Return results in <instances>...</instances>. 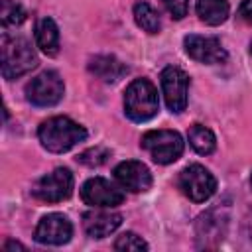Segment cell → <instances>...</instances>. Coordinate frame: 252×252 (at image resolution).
I'll return each instance as SVG.
<instances>
[{"instance_id":"10","label":"cell","mask_w":252,"mask_h":252,"mask_svg":"<svg viewBox=\"0 0 252 252\" xmlns=\"http://www.w3.org/2000/svg\"><path fill=\"white\" fill-rule=\"evenodd\" d=\"M73 236V224L71 220L61 215V213H49L45 217L39 219L33 238L39 244H47V246H61L67 244Z\"/></svg>"},{"instance_id":"24","label":"cell","mask_w":252,"mask_h":252,"mask_svg":"<svg viewBox=\"0 0 252 252\" xmlns=\"http://www.w3.org/2000/svg\"><path fill=\"white\" fill-rule=\"evenodd\" d=\"M244 24H252V0H242L236 14Z\"/></svg>"},{"instance_id":"5","label":"cell","mask_w":252,"mask_h":252,"mask_svg":"<svg viewBox=\"0 0 252 252\" xmlns=\"http://www.w3.org/2000/svg\"><path fill=\"white\" fill-rule=\"evenodd\" d=\"M177 185H179L181 193L185 197H189L193 203H205L217 191L215 175L201 163H191L185 169H181V173L177 177Z\"/></svg>"},{"instance_id":"11","label":"cell","mask_w":252,"mask_h":252,"mask_svg":"<svg viewBox=\"0 0 252 252\" xmlns=\"http://www.w3.org/2000/svg\"><path fill=\"white\" fill-rule=\"evenodd\" d=\"M183 45H185V53L199 63L215 65L226 59V49L217 37H211V35H197V33L185 35Z\"/></svg>"},{"instance_id":"9","label":"cell","mask_w":252,"mask_h":252,"mask_svg":"<svg viewBox=\"0 0 252 252\" xmlns=\"http://www.w3.org/2000/svg\"><path fill=\"white\" fill-rule=\"evenodd\" d=\"M81 199L96 209H112L122 205L124 191L104 177H91L81 187Z\"/></svg>"},{"instance_id":"4","label":"cell","mask_w":252,"mask_h":252,"mask_svg":"<svg viewBox=\"0 0 252 252\" xmlns=\"http://www.w3.org/2000/svg\"><path fill=\"white\" fill-rule=\"evenodd\" d=\"M140 144L150 158L161 165L177 161L183 154V138L175 130H150L142 136Z\"/></svg>"},{"instance_id":"2","label":"cell","mask_w":252,"mask_h":252,"mask_svg":"<svg viewBox=\"0 0 252 252\" xmlns=\"http://www.w3.org/2000/svg\"><path fill=\"white\" fill-rule=\"evenodd\" d=\"M37 67V55L32 47V43L26 37L18 35H2L0 41V69L2 77L8 81H14L32 69Z\"/></svg>"},{"instance_id":"8","label":"cell","mask_w":252,"mask_h":252,"mask_svg":"<svg viewBox=\"0 0 252 252\" xmlns=\"http://www.w3.org/2000/svg\"><path fill=\"white\" fill-rule=\"evenodd\" d=\"M161 91L165 104L171 112H183L187 106V93H189V77L183 69L169 65L159 75Z\"/></svg>"},{"instance_id":"25","label":"cell","mask_w":252,"mask_h":252,"mask_svg":"<svg viewBox=\"0 0 252 252\" xmlns=\"http://www.w3.org/2000/svg\"><path fill=\"white\" fill-rule=\"evenodd\" d=\"M2 248H4L6 252H8V250H26V246H22L20 242H14V240H8V242H6Z\"/></svg>"},{"instance_id":"26","label":"cell","mask_w":252,"mask_h":252,"mask_svg":"<svg viewBox=\"0 0 252 252\" xmlns=\"http://www.w3.org/2000/svg\"><path fill=\"white\" fill-rule=\"evenodd\" d=\"M250 53H252V41H250Z\"/></svg>"},{"instance_id":"3","label":"cell","mask_w":252,"mask_h":252,"mask_svg":"<svg viewBox=\"0 0 252 252\" xmlns=\"http://www.w3.org/2000/svg\"><path fill=\"white\" fill-rule=\"evenodd\" d=\"M159 110L158 89L148 79H134L124 91V112L134 122H148Z\"/></svg>"},{"instance_id":"15","label":"cell","mask_w":252,"mask_h":252,"mask_svg":"<svg viewBox=\"0 0 252 252\" xmlns=\"http://www.w3.org/2000/svg\"><path fill=\"white\" fill-rule=\"evenodd\" d=\"M226 228V219L219 215L217 209L207 211L197 220V238L203 240L201 246H213L211 240H220Z\"/></svg>"},{"instance_id":"19","label":"cell","mask_w":252,"mask_h":252,"mask_svg":"<svg viewBox=\"0 0 252 252\" xmlns=\"http://www.w3.org/2000/svg\"><path fill=\"white\" fill-rule=\"evenodd\" d=\"M134 20H136L138 28H142L146 33H158L161 30L159 14L148 2H136L134 4Z\"/></svg>"},{"instance_id":"6","label":"cell","mask_w":252,"mask_h":252,"mask_svg":"<svg viewBox=\"0 0 252 252\" xmlns=\"http://www.w3.org/2000/svg\"><path fill=\"white\" fill-rule=\"evenodd\" d=\"M65 85L57 71H43L26 85V98L33 106H53L63 98Z\"/></svg>"},{"instance_id":"17","label":"cell","mask_w":252,"mask_h":252,"mask_svg":"<svg viewBox=\"0 0 252 252\" xmlns=\"http://www.w3.org/2000/svg\"><path fill=\"white\" fill-rule=\"evenodd\" d=\"M228 0H197V16L207 26H220L228 18Z\"/></svg>"},{"instance_id":"12","label":"cell","mask_w":252,"mask_h":252,"mask_svg":"<svg viewBox=\"0 0 252 252\" xmlns=\"http://www.w3.org/2000/svg\"><path fill=\"white\" fill-rule=\"evenodd\" d=\"M114 179L120 183L122 189H128L132 193H144L152 187V173L148 165L136 159L120 161L114 167Z\"/></svg>"},{"instance_id":"21","label":"cell","mask_w":252,"mask_h":252,"mask_svg":"<svg viewBox=\"0 0 252 252\" xmlns=\"http://www.w3.org/2000/svg\"><path fill=\"white\" fill-rule=\"evenodd\" d=\"M110 158V150L108 148H102V146H94V148H89L85 150L77 159L89 167H98L102 163H106Z\"/></svg>"},{"instance_id":"16","label":"cell","mask_w":252,"mask_h":252,"mask_svg":"<svg viewBox=\"0 0 252 252\" xmlns=\"http://www.w3.org/2000/svg\"><path fill=\"white\" fill-rule=\"evenodd\" d=\"M35 43L45 55H57V51H59V28L51 18H41L37 22Z\"/></svg>"},{"instance_id":"13","label":"cell","mask_w":252,"mask_h":252,"mask_svg":"<svg viewBox=\"0 0 252 252\" xmlns=\"http://www.w3.org/2000/svg\"><path fill=\"white\" fill-rule=\"evenodd\" d=\"M120 224H122L120 213H110V211L93 207V211H87L83 215V228L91 238H104L112 234Z\"/></svg>"},{"instance_id":"20","label":"cell","mask_w":252,"mask_h":252,"mask_svg":"<svg viewBox=\"0 0 252 252\" xmlns=\"http://www.w3.org/2000/svg\"><path fill=\"white\" fill-rule=\"evenodd\" d=\"M26 20L24 8L14 0H0V22L4 28L20 26Z\"/></svg>"},{"instance_id":"14","label":"cell","mask_w":252,"mask_h":252,"mask_svg":"<svg viewBox=\"0 0 252 252\" xmlns=\"http://www.w3.org/2000/svg\"><path fill=\"white\" fill-rule=\"evenodd\" d=\"M89 71L102 83H116L128 73V65L114 55H94L89 59Z\"/></svg>"},{"instance_id":"27","label":"cell","mask_w":252,"mask_h":252,"mask_svg":"<svg viewBox=\"0 0 252 252\" xmlns=\"http://www.w3.org/2000/svg\"><path fill=\"white\" fill-rule=\"evenodd\" d=\"M250 183H252V177H250Z\"/></svg>"},{"instance_id":"22","label":"cell","mask_w":252,"mask_h":252,"mask_svg":"<svg viewBox=\"0 0 252 252\" xmlns=\"http://www.w3.org/2000/svg\"><path fill=\"white\" fill-rule=\"evenodd\" d=\"M114 250H124V252L126 250H148V242L136 232H124L116 238Z\"/></svg>"},{"instance_id":"7","label":"cell","mask_w":252,"mask_h":252,"mask_svg":"<svg viewBox=\"0 0 252 252\" xmlns=\"http://www.w3.org/2000/svg\"><path fill=\"white\" fill-rule=\"evenodd\" d=\"M71 193H73V173L67 167H55L51 173L39 177L32 187V195L43 203H61L69 199Z\"/></svg>"},{"instance_id":"23","label":"cell","mask_w":252,"mask_h":252,"mask_svg":"<svg viewBox=\"0 0 252 252\" xmlns=\"http://www.w3.org/2000/svg\"><path fill=\"white\" fill-rule=\"evenodd\" d=\"M161 4L173 20H183L189 12V0H161Z\"/></svg>"},{"instance_id":"18","label":"cell","mask_w":252,"mask_h":252,"mask_svg":"<svg viewBox=\"0 0 252 252\" xmlns=\"http://www.w3.org/2000/svg\"><path fill=\"white\" fill-rule=\"evenodd\" d=\"M187 140H189L191 148H193L197 154H201V156H209V154H213L215 148H217V138H215V134H213L207 126H203V124H193V126L189 128V132H187Z\"/></svg>"},{"instance_id":"1","label":"cell","mask_w":252,"mask_h":252,"mask_svg":"<svg viewBox=\"0 0 252 252\" xmlns=\"http://www.w3.org/2000/svg\"><path fill=\"white\" fill-rule=\"evenodd\" d=\"M37 138L47 152L63 154L87 138V130L69 116H53L39 124Z\"/></svg>"}]
</instances>
